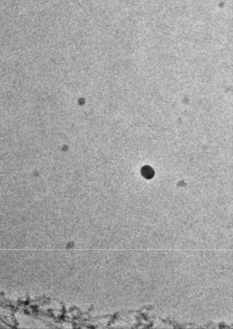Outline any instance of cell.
<instances>
[{
	"instance_id": "1",
	"label": "cell",
	"mask_w": 233,
	"mask_h": 329,
	"mask_svg": "<svg viewBox=\"0 0 233 329\" xmlns=\"http://www.w3.org/2000/svg\"><path fill=\"white\" fill-rule=\"evenodd\" d=\"M142 174H143V176L145 178H147V179H150V178L153 176V174H154L152 169L148 167V166H145V167L143 169V170H142Z\"/></svg>"
}]
</instances>
